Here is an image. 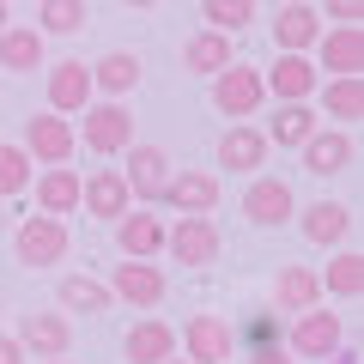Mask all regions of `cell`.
Wrapping results in <instances>:
<instances>
[{
    "mask_svg": "<svg viewBox=\"0 0 364 364\" xmlns=\"http://www.w3.org/2000/svg\"><path fill=\"white\" fill-rule=\"evenodd\" d=\"M200 18H207V31H219V37H237V31L255 18V6H249V0H207Z\"/></svg>",
    "mask_w": 364,
    "mask_h": 364,
    "instance_id": "cell-33",
    "label": "cell"
},
{
    "mask_svg": "<svg viewBox=\"0 0 364 364\" xmlns=\"http://www.w3.org/2000/svg\"><path fill=\"white\" fill-rule=\"evenodd\" d=\"M18 352L25 358H37V364H49V358H67V346H73V322H67L61 310H31L25 322H18Z\"/></svg>",
    "mask_w": 364,
    "mask_h": 364,
    "instance_id": "cell-6",
    "label": "cell"
},
{
    "mask_svg": "<svg viewBox=\"0 0 364 364\" xmlns=\"http://www.w3.org/2000/svg\"><path fill=\"white\" fill-rule=\"evenodd\" d=\"M261 158H267V140H261V128H249V122H237V128H225L219 140V170H261Z\"/></svg>",
    "mask_w": 364,
    "mask_h": 364,
    "instance_id": "cell-27",
    "label": "cell"
},
{
    "mask_svg": "<svg viewBox=\"0 0 364 364\" xmlns=\"http://www.w3.org/2000/svg\"><path fill=\"white\" fill-rule=\"evenodd\" d=\"M219 225L213 219H176V225H164V255L176 261V267H213L219 261Z\"/></svg>",
    "mask_w": 364,
    "mask_h": 364,
    "instance_id": "cell-5",
    "label": "cell"
},
{
    "mask_svg": "<svg viewBox=\"0 0 364 364\" xmlns=\"http://www.w3.org/2000/svg\"><path fill=\"white\" fill-rule=\"evenodd\" d=\"M0 364H25V352H18L13 334H0Z\"/></svg>",
    "mask_w": 364,
    "mask_h": 364,
    "instance_id": "cell-38",
    "label": "cell"
},
{
    "mask_svg": "<svg viewBox=\"0 0 364 364\" xmlns=\"http://www.w3.org/2000/svg\"><path fill=\"white\" fill-rule=\"evenodd\" d=\"M164 176H170V152H164V146H128V170H122V182H128L134 200H158Z\"/></svg>",
    "mask_w": 364,
    "mask_h": 364,
    "instance_id": "cell-19",
    "label": "cell"
},
{
    "mask_svg": "<svg viewBox=\"0 0 364 364\" xmlns=\"http://www.w3.org/2000/svg\"><path fill=\"white\" fill-rule=\"evenodd\" d=\"M73 134H85V152L116 158V152L134 146V116H128V104H91L85 109V128H73Z\"/></svg>",
    "mask_w": 364,
    "mask_h": 364,
    "instance_id": "cell-7",
    "label": "cell"
},
{
    "mask_svg": "<svg viewBox=\"0 0 364 364\" xmlns=\"http://www.w3.org/2000/svg\"><path fill=\"white\" fill-rule=\"evenodd\" d=\"M346 231H352V207H340V200H316V207H304V237H310L316 249L346 243Z\"/></svg>",
    "mask_w": 364,
    "mask_h": 364,
    "instance_id": "cell-30",
    "label": "cell"
},
{
    "mask_svg": "<svg viewBox=\"0 0 364 364\" xmlns=\"http://www.w3.org/2000/svg\"><path fill=\"white\" fill-rule=\"evenodd\" d=\"M219 176L213 170H170L164 176V188H158V200H164L176 219H207L213 207H219Z\"/></svg>",
    "mask_w": 364,
    "mask_h": 364,
    "instance_id": "cell-2",
    "label": "cell"
},
{
    "mask_svg": "<svg viewBox=\"0 0 364 364\" xmlns=\"http://www.w3.org/2000/svg\"><path fill=\"white\" fill-rule=\"evenodd\" d=\"M352 158H358V146H352L346 128H316L304 140V170L310 176H340V170H352Z\"/></svg>",
    "mask_w": 364,
    "mask_h": 364,
    "instance_id": "cell-16",
    "label": "cell"
},
{
    "mask_svg": "<svg viewBox=\"0 0 364 364\" xmlns=\"http://www.w3.org/2000/svg\"><path fill=\"white\" fill-rule=\"evenodd\" d=\"M316 128H322V122H316V109H310V104H279L261 140H267V146H286V152H304V140H310Z\"/></svg>",
    "mask_w": 364,
    "mask_h": 364,
    "instance_id": "cell-26",
    "label": "cell"
},
{
    "mask_svg": "<svg viewBox=\"0 0 364 364\" xmlns=\"http://www.w3.org/2000/svg\"><path fill=\"white\" fill-rule=\"evenodd\" d=\"M6 25H13V13H6V6H0V31H6Z\"/></svg>",
    "mask_w": 364,
    "mask_h": 364,
    "instance_id": "cell-40",
    "label": "cell"
},
{
    "mask_svg": "<svg viewBox=\"0 0 364 364\" xmlns=\"http://www.w3.org/2000/svg\"><path fill=\"white\" fill-rule=\"evenodd\" d=\"M328 18H340V25H358L364 6H358V0H334V6H328Z\"/></svg>",
    "mask_w": 364,
    "mask_h": 364,
    "instance_id": "cell-36",
    "label": "cell"
},
{
    "mask_svg": "<svg viewBox=\"0 0 364 364\" xmlns=\"http://www.w3.org/2000/svg\"><path fill=\"white\" fill-rule=\"evenodd\" d=\"M316 104H322V116L328 122H358L364 116V79H322L316 85Z\"/></svg>",
    "mask_w": 364,
    "mask_h": 364,
    "instance_id": "cell-29",
    "label": "cell"
},
{
    "mask_svg": "<svg viewBox=\"0 0 364 364\" xmlns=\"http://www.w3.org/2000/svg\"><path fill=\"white\" fill-rule=\"evenodd\" d=\"M37 207H43V219H55L61 225L67 213H79V170H37Z\"/></svg>",
    "mask_w": 364,
    "mask_h": 364,
    "instance_id": "cell-24",
    "label": "cell"
},
{
    "mask_svg": "<svg viewBox=\"0 0 364 364\" xmlns=\"http://www.w3.org/2000/svg\"><path fill=\"white\" fill-rule=\"evenodd\" d=\"M316 73H328V79H358L364 73V31L358 25H334V31H322L316 37Z\"/></svg>",
    "mask_w": 364,
    "mask_h": 364,
    "instance_id": "cell-8",
    "label": "cell"
},
{
    "mask_svg": "<svg viewBox=\"0 0 364 364\" xmlns=\"http://www.w3.org/2000/svg\"><path fill=\"white\" fill-rule=\"evenodd\" d=\"M49 364H67V358H49Z\"/></svg>",
    "mask_w": 364,
    "mask_h": 364,
    "instance_id": "cell-42",
    "label": "cell"
},
{
    "mask_svg": "<svg viewBox=\"0 0 364 364\" xmlns=\"http://www.w3.org/2000/svg\"><path fill=\"white\" fill-rule=\"evenodd\" d=\"M316 37H322V13H316V6L291 0V6H279V13H273V43H279V55L316 49Z\"/></svg>",
    "mask_w": 364,
    "mask_h": 364,
    "instance_id": "cell-18",
    "label": "cell"
},
{
    "mask_svg": "<svg viewBox=\"0 0 364 364\" xmlns=\"http://www.w3.org/2000/svg\"><path fill=\"white\" fill-rule=\"evenodd\" d=\"M182 346H188V364H231L237 352V328L225 316H188L182 328Z\"/></svg>",
    "mask_w": 364,
    "mask_h": 364,
    "instance_id": "cell-10",
    "label": "cell"
},
{
    "mask_svg": "<svg viewBox=\"0 0 364 364\" xmlns=\"http://www.w3.org/2000/svg\"><path fill=\"white\" fill-rule=\"evenodd\" d=\"M134 85H140V55L134 49H109L104 61L91 67V91H104V104H122Z\"/></svg>",
    "mask_w": 364,
    "mask_h": 364,
    "instance_id": "cell-22",
    "label": "cell"
},
{
    "mask_svg": "<svg viewBox=\"0 0 364 364\" xmlns=\"http://www.w3.org/2000/svg\"><path fill=\"white\" fill-rule=\"evenodd\" d=\"M340 346H346V322H340L334 310H322V304L304 310L298 322H291V340H286L291 358H316V364H328Z\"/></svg>",
    "mask_w": 364,
    "mask_h": 364,
    "instance_id": "cell-3",
    "label": "cell"
},
{
    "mask_svg": "<svg viewBox=\"0 0 364 364\" xmlns=\"http://www.w3.org/2000/svg\"><path fill=\"white\" fill-rule=\"evenodd\" d=\"M164 267H152V261H122L116 279H109V298L116 304H134V310H152V304H164Z\"/></svg>",
    "mask_w": 364,
    "mask_h": 364,
    "instance_id": "cell-14",
    "label": "cell"
},
{
    "mask_svg": "<svg viewBox=\"0 0 364 364\" xmlns=\"http://www.w3.org/2000/svg\"><path fill=\"white\" fill-rule=\"evenodd\" d=\"M43 61H49V43H43L31 25H6L0 31V67H6V73H37Z\"/></svg>",
    "mask_w": 364,
    "mask_h": 364,
    "instance_id": "cell-25",
    "label": "cell"
},
{
    "mask_svg": "<svg viewBox=\"0 0 364 364\" xmlns=\"http://www.w3.org/2000/svg\"><path fill=\"white\" fill-rule=\"evenodd\" d=\"M237 346H249V352H267V346H279V322H273V316H249V328L237 334Z\"/></svg>",
    "mask_w": 364,
    "mask_h": 364,
    "instance_id": "cell-35",
    "label": "cell"
},
{
    "mask_svg": "<svg viewBox=\"0 0 364 364\" xmlns=\"http://www.w3.org/2000/svg\"><path fill=\"white\" fill-rule=\"evenodd\" d=\"M73 146H79V134H73V122H61V116H31L25 122V140H18V152L31 158V164H49V170H67V158H73Z\"/></svg>",
    "mask_w": 364,
    "mask_h": 364,
    "instance_id": "cell-4",
    "label": "cell"
},
{
    "mask_svg": "<svg viewBox=\"0 0 364 364\" xmlns=\"http://www.w3.org/2000/svg\"><path fill=\"white\" fill-rule=\"evenodd\" d=\"M261 104H267L261 67H249V61H231L219 79H213V109H219V116H231V128H237L243 116H255Z\"/></svg>",
    "mask_w": 364,
    "mask_h": 364,
    "instance_id": "cell-1",
    "label": "cell"
},
{
    "mask_svg": "<svg viewBox=\"0 0 364 364\" xmlns=\"http://www.w3.org/2000/svg\"><path fill=\"white\" fill-rule=\"evenodd\" d=\"M182 67H188V73L219 79L225 67H231V37H219V31H195V37L182 43Z\"/></svg>",
    "mask_w": 364,
    "mask_h": 364,
    "instance_id": "cell-28",
    "label": "cell"
},
{
    "mask_svg": "<svg viewBox=\"0 0 364 364\" xmlns=\"http://www.w3.org/2000/svg\"><path fill=\"white\" fill-rule=\"evenodd\" d=\"M79 207L91 213V219H128L134 213V195L128 182H122V170H91V176H79Z\"/></svg>",
    "mask_w": 364,
    "mask_h": 364,
    "instance_id": "cell-11",
    "label": "cell"
},
{
    "mask_svg": "<svg viewBox=\"0 0 364 364\" xmlns=\"http://www.w3.org/2000/svg\"><path fill=\"white\" fill-rule=\"evenodd\" d=\"M13 255H18V267H55V261L67 255V225H55V219H25L18 225V237H13Z\"/></svg>",
    "mask_w": 364,
    "mask_h": 364,
    "instance_id": "cell-12",
    "label": "cell"
},
{
    "mask_svg": "<svg viewBox=\"0 0 364 364\" xmlns=\"http://www.w3.org/2000/svg\"><path fill=\"white\" fill-rule=\"evenodd\" d=\"M122 358L128 364H170L176 358V328L170 322H134L122 334Z\"/></svg>",
    "mask_w": 364,
    "mask_h": 364,
    "instance_id": "cell-21",
    "label": "cell"
},
{
    "mask_svg": "<svg viewBox=\"0 0 364 364\" xmlns=\"http://www.w3.org/2000/svg\"><path fill=\"white\" fill-rule=\"evenodd\" d=\"M322 304V279H316V267H291V261H279V273H273V310L279 316H304Z\"/></svg>",
    "mask_w": 364,
    "mask_h": 364,
    "instance_id": "cell-17",
    "label": "cell"
},
{
    "mask_svg": "<svg viewBox=\"0 0 364 364\" xmlns=\"http://www.w3.org/2000/svg\"><path fill=\"white\" fill-rule=\"evenodd\" d=\"M116 249H122V261H152V255H164V219H152V213L134 207L128 219H116Z\"/></svg>",
    "mask_w": 364,
    "mask_h": 364,
    "instance_id": "cell-20",
    "label": "cell"
},
{
    "mask_svg": "<svg viewBox=\"0 0 364 364\" xmlns=\"http://www.w3.org/2000/svg\"><path fill=\"white\" fill-rule=\"evenodd\" d=\"M249 364H291L286 346H267V352H249Z\"/></svg>",
    "mask_w": 364,
    "mask_h": 364,
    "instance_id": "cell-37",
    "label": "cell"
},
{
    "mask_svg": "<svg viewBox=\"0 0 364 364\" xmlns=\"http://www.w3.org/2000/svg\"><path fill=\"white\" fill-rule=\"evenodd\" d=\"M170 364H188V358H170Z\"/></svg>",
    "mask_w": 364,
    "mask_h": 364,
    "instance_id": "cell-41",
    "label": "cell"
},
{
    "mask_svg": "<svg viewBox=\"0 0 364 364\" xmlns=\"http://www.w3.org/2000/svg\"><path fill=\"white\" fill-rule=\"evenodd\" d=\"M0 316H6V304H0Z\"/></svg>",
    "mask_w": 364,
    "mask_h": 364,
    "instance_id": "cell-43",
    "label": "cell"
},
{
    "mask_svg": "<svg viewBox=\"0 0 364 364\" xmlns=\"http://www.w3.org/2000/svg\"><path fill=\"white\" fill-rule=\"evenodd\" d=\"M91 109V67L85 61H55L49 67V116H85Z\"/></svg>",
    "mask_w": 364,
    "mask_h": 364,
    "instance_id": "cell-13",
    "label": "cell"
},
{
    "mask_svg": "<svg viewBox=\"0 0 364 364\" xmlns=\"http://www.w3.org/2000/svg\"><path fill=\"white\" fill-rule=\"evenodd\" d=\"M31 31H37V37H43V31H49V37H73V31H85V0H43Z\"/></svg>",
    "mask_w": 364,
    "mask_h": 364,
    "instance_id": "cell-32",
    "label": "cell"
},
{
    "mask_svg": "<svg viewBox=\"0 0 364 364\" xmlns=\"http://www.w3.org/2000/svg\"><path fill=\"white\" fill-rule=\"evenodd\" d=\"M55 298H61V316H104V310H116L109 286H97L91 273H61Z\"/></svg>",
    "mask_w": 364,
    "mask_h": 364,
    "instance_id": "cell-23",
    "label": "cell"
},
{
    "mask_svg": "<svg viewBox=\"0 0 364 364\" xmlns=\"http://www.w3.org/2000/svg\"><path fill=\"white\" fill-rule=\"evenodd\" d=\"M243 219L261 225V231H273V225L298 219V195H291V182H279V176H255V182L243 188Z\"/></svg>",
    "mask_w": 364,
    "mask_h": 364,
    "instance_id": "cell-9",
    "label": "cell"
},
{
    "mask_svg": "<svg viewBox=\"0 0 364 364\" xmlns=\"http://www.w3.org/2000/svg\"><path fill=\"white\" fill-rule=\"evenodd\" d=\"M261 85H267L279 104H310L316 85H322V73L310 67V55H279V61L261 73Z\"/></svg>",
    "mask_w": 364,
    "mask_h": 364,
    "instance_id": "cell-15",
    "label": "cell"
},
{
    "mask_svg": "<svg viewBox=\"0 0 364 364\" xmlns=\"http://www.w3.org/2000/svg\"><path fill=\"white\" fill-rule=\"evenodd\" d=\"M316 279H322V298H358L364 291V255L358 249H340Z\"/></svg>",
    "mask_w": 364,
    "mask_h": 364,
    "instance_id": "cell-31",
    "label": "cell"
},
{
    "mask_svg": "<svg viewBox=\"0 0 364 364\" xmlns=\"http://www.w3.org/2000/svg\"><path fill=\"white\" fill-rule=\"evenodd\" d=\"M328 364H358V352H352V346H340V352H334Z\"/></svg>",
    "mask_w": 364,
    "mask_h": 364,
    "instance_id": "cell-39",
    "label": "cell"
},
{
    "mask_svg": "<svg viewBox=\"0 0 364 364\" xmlns=\"http://www.w3.org/2000/svg\"><path fill=\"white\" fill-rule=\"evenodd\" d=\"M31 176H37V164H31L18 146H0V195H25Z\"/></svg>",
    "mask_w": 364,
    "mask_h": 364,
    "instance_id": "cell-34",
    "label": "cell"
}]
</instances>
